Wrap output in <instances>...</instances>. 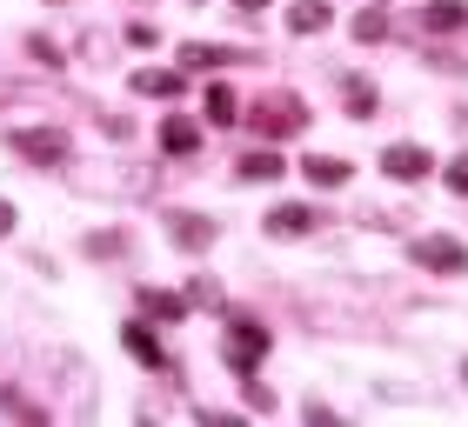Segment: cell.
Instances as JSON below:
<instances>
[{"instance_id":"obj_1","label":"cell","mask_w":468,"mask_h":427,"mask_svg":"<svg viewBox=\"0 0 468 427\" xmlns=\"http://www.w3.org/2000/svg\"><path fill=\"white\" fill-rule=\"evenodd\" d=\"M248 127L261 141H288V134H302V127H308V107L294 94H261V100H254V114H248Z\"/></svg>"},{"instance_id":"obj_2","label":"cell","mask_w":468,"mask_h":427,"mask_svg":"<svg viewBox=\"0 0 468 427\" xmlns=\"http://www.w3.org/2000/svg\"><path fill=\"white\" fill-rule=\"evenodd\" d=\"M221 354H228L234 374H254V368H261V354H268V328H261V320H228Z\"/></svg>"},{"instance_id":"obj_3","label":"cell","mask_w":468,"mask_h":427,"mask_svg":"<svg viewBox=\"0 0 468 427\" xmlns=\"http://www.w3.org/2000/svg\"><path fill=\"white\" fill-rule=\"evenodd\" d=\"M7 147H14V154H27V161H40V167H54V161H68V154H74L60 127H14Z\"/></svg>"},{"instance_id":"obj_4","label":"cell","mask_w":468,"mask_h":427,"mask_svg":"<svg viewBox=\"0 0 468 427\" xmlns=\"http://www.w3.org/2000/svg\"><path fill=\"white\" fill-rule=\"evenodd\" d=\"M415 261L435 267V274H468V247L449 241V234H421V241H415Z\"/></svg>"},{"instance_id":"obj_5","label":"cell","mask_w":468,"mask_h":427,"mask_svg":"<svg viewBox=\"0 0 468 427\" xmlns=\"http://www.w3.org/2000/svg\"><path fill=\"white\" fill-rule=\"evenodd\" d=\"M381 167H388L395 181H421V174H429L435 161H429V147H409V141H395L388 154H381Z\"/></svg>"},{"instance_id":"obj_6","label":"cell","mask_w":468,"mask_h":427,"mask_svg":"<svg viewBox=\"0 0 468 427\" xmlns=\"http://www.w3.org/2000/svg\"><path fill=\"white\" fill-rule=\"evenodd\" d=\"M167 234H175V247H187V254L215 247V221H201V214H167Z\"/></svg>"},{"instance_id":"obj_7","label":"cell","mask_w":468,"mask_h":427,"mask_svg":"<svg viewBox=\"0 0 468 427\" xmlns=\"http://www.w3.org/2000/svg\"><path fill=\"white\" fill-rule=\"evenodd\" d=\"M234 167H241V181H282V174H288V161L274 154V141H261L254 154H241Z\"/></svg>"},{"instance_id":"obj_8","label":"cell","mask_w":468,"mask_h":427,"mask_svg":"<svg viewBox=\"0 0 468 427\" xmlns=\"http://www.w3.org/2000/svg\"><path fill=\"white\" fill-rule=\"evenodd\" d=\"M314 221H322L314 207H274L268 214V234H274V241H294V234H308Z\"/></svg>"},{"instance_id":"obj_9","label":"cell","mask_w":468,"mask_h":427,"mask_svg":"<svg viewBox=\"0 0 468 427\" xmlns=\"http://www.w3.org/2000/svg\"><path fill=\"white\" fill-rule=\"evenodd\" d=\"M121 340H127V354H134V360H141V368H154V374H167V354H161V340H154V334H147V328H141V320H134V328H127Z\"/></svg>"},{"instance_id":"obj_10","label":"cell","mask_w":468,"mask_h":427,"mask_svg":"<svg viewBox=\"0 0 468 427\" xmlns=\"http://www.w3.org/2000/svg\"><path fill=\"white\" fill-rule=\"evenodd\" d=\"M134 94H147V100H175V94H181V74H175V68H141V74H134Z\"/></svg>"},{"instance_id":"obj_11","label":"cell","mask_w":468,"mask_h":427,"mask_svg":"<svg viewBox=\"0 0 468 427\" xmlns=\"http://www.w3.org/2000/svg\"><path fill=\"white\" fill-rule=\"evenodd\" d=\"M421 27L455 34V27H468V7H462V0H429V7H421Z\"/></svg>"},{"instance_id":"obj_12","label":"cell","mask_w":468,"mask_h":427,"mask_svg":"<svg viewBox=\"0 0 468 427\" xmlns=\"http://www.w3.org/2000/svg\"><path fill=\"white\" fill-rule=\"evenodd\" d=\"M234 120H241V100H234L228 80H215L207 88V127H234Z\"/></svg>"},{"instance_id":"obj_13","label":"cell","mask_w":468,"mask_h":427,"mask_svg":"<svg viewBox=\"0 0 468 427\" xmlns=\"http://www.w3.org/2000/svg\"><path fill=\"white\" fill-rule=\"evenodd\" d=\"M302 174H308L314 187H348V161H335V154H308V161H302Z\"/></svg>"},{"instance_id":"obj_14","label":"cell","mask_w":468,"mask_h":427,"mask_svg":"<svg viewBox=\"0 0 468 427\" xmlns=\"http://www.w3.org/2000/svg\"><path fill=\"white\" fill-rule=\"evenodd\" d=\"M161 147H167V154H195V147H201V127L195 120H161Z\"/></svg>"},{"instance_id":"obj_15","label":"cell","mask_w":468,"mask_h":427,"mask_svg":"<svg viewBox=\"0 0 468 427\" xmlns=\"http://www.w3.org/2000/svg\"><path fill=\"white\" fill-rule=\"evenodd\" d=\"M328 20H335V14L322 7V0H294V7H288V27H294V34H322Z\"/></svg>"},{"instance_id":"obj_16","label":"cell","mask_w":468,"mask_h":427,"mask_svg":"<svg viewBox=\"0 0 468 427\" xmlns=\"http://www.w3.org/2000/svg\"><path fill=\"white\" fill-rule=\"evenodd\" d=\"M141 314H154V320H181L187 301H181V294H161V287H141Z\"/></svg>"},{"instance_id":"obj_17","label":"cell","mask_w":468,"mask_h":427,"mask_svg":"<svg viewBox=\"0 0 468 427\" xmlns=\"http://www.w3.org/2000/svg\"><path fill=\"white\" fill-rule=\"evenodd\" d=\"M181 60H187V68H207V74H215L221 60H234V54H228V47H201V40H195V47H181Z\"/></svg>"},{"instance_id":"obj_18","label":"cell","mask_w":468,"mask_h":427,"mask_svg":"<svg viewBox=\"0 0 468 427\" xmlns=\"http://www.w3.org/2000/svg\"><path fill=\"white\" fill-rule=\"evenodd\" d=\"M348 114H375V88L368 80H348Z\"/></svg>"},{"instance_id":"obj_19","label":"cell","mask_w":468,"mask_h":427,"mask_svg":"<svg viewBox=\"0 0 468 427\" xmlns=\"http://www.w3.org/2000/svg\"><path fill=\"white\" fill-rule=\"evenodd\" d=\"M381 34H388V20H381V7L355 20V40H381Z\"/></svg>"},{"instance_id":"obj_20","label":"cell","mask_w":468,"mask_h":427,"mask_svg":"<svg viewBox=\"0 0 468 427\" xmlns=\"http://www.w3.org/2000/svg\"><path fill=\"white\" fill-rule=\"evenodd\" d=\"M248 408H261V414H274V394L261 388V380H248Z\"/></svg>"},{"instance_id":"obj_21","label":"cell","mask_w":468,"mask_h":427,"mask_svg":"<svg viewBox=\"0 0 468 427\" xmlns=\"http://www.w3.org/2000/svg\"><path fill=\"white\" fill-rule=\"evenodd\" d=\"M449 187H455V194H468V154H462V161H449Z\"/></svg>"},{"instance_id":"obj_22","label":"cell","mask_w":468,"mask_h":427,"mask_svg":"<svg viewBox=\"0 0 468 427\" xmlns=\"http://www.w3.org/2000/svg\"><path fill=\"white\" fill-rule=\"evenodd\" d=\"M228 7H234V14H261L268 0H228Z\"/></svg>"},{"instance_id":"obj_23","label":"cell","mask_w":468,"mask_h":427,"mask_svg":"<svg viewBox=\"0 0 468 427\" xmlns=\"http://www.w3.org/2000/svg\"><path fill=\"white\" fill-rule=\"evenodd\" d=\"M7 227H14V207H7V201H0V234H7Z\"/></svg>"}]
</instances>
